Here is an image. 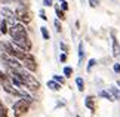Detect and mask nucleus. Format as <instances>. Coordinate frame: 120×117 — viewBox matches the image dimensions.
I'll list each match as a JSON object with an SVG mask.
<instances>
[{
  "label": "nucleus",
  "instance_id": "16",
  "mask_svg": "<svg viewBox=\"0 0 120 117\" xmlns=\"http://www.w3.org/2000/svg\"><path fill=\"white\" fill-rule=\"evenodd\" d=\"M108 91L113 93L114 99H116V101H120V91H119L117 87H114V86H110V89H108Z\"/></svg>",
  "mask_w": 120,
  "mask_h": 117
},
{
  "label": "nucleus",
  "instance_id": "30",
  "mask_svg": "<svg viewBox=\"0 0 120 117\" xmlns=\"http://www.w3.org/2000/svg\"><path fill=\"white\" fill-rule=\"evenodd\" d=\"M59 61H61V62H65V61H67V53H65V52H64L61 57H59Z\"/></svg>",
  "mask_w": 120,
  "mask_h": 117
},
{
  "label": "nucleus",
  "instance_id": "10",
  "mask_svg": "<svg viewBox=\"0 0 120 117\" xmlns=\"http://www.w3.org/2000/svg\"><path fill=\"white\" fill-rule=\"evenodd\" d=\"M111 37H113V57L117 58L120 57V43L117 42L116 36H114V31H111Z\"/></svg>",
  "mask_w": 120,
  "mask_h": 117
},
{
  "label": "nucleus",
  "instance_id": "22",
  "mask_svg": "<svg viewBox=\"0 0 120 117\" xmlns=\"http://www.w3.org/2000/svg\"><path fill=\"white\" fill-rule=\"evenodd\" d=\"M64 76H65V77H71L73 76V68L71 67H64Z\"/></svg>",
  "mask_w": 120,
  "mask_h": 117
},
{
  "label": "nucleus",
  "instance_id": "25",
  "mask_svg": "<svg viewBox=\"0 0 120 117\" xmlns=\"http://www.w3.org/2000/svg\"><path fill=\"white\" fill-rule=\"evenodd\" d=\"M53 80H56L58 83H61V85H64V82H65L62 76H53Z\"/></svg>",
  "mask_w": 120,
  "mask_h": 117
},
{
  "label": "nucleus",
  "instance_id": "3",
  "mask_svg": "<svg viewBox=\"0 0 120 117\" xmlns=\"http://www.w3.org/2000/svg\"><path fill=\"white\" fill-rule=\"evenodd\" d=\"M30 105H31V101L25 99V98H19L12 107L13 111H15V117H21L22 114H25L30 110Z\"/></svg>",
  "mask_w": 120,
  "mask_h": 117
},
{
  "label": "nucleus",
  "instance_id": "19",
  "mask_svg": "<svg viewBox=\"0 0 120 117\" xmlns=\"http://www.w3.org/2000/svg\"><path fill=\"white\" fill-rule=\"evenodd\" d=\"M0 117H8V108L2 104V101H0Z\"/></svg>",
  "mask_w": 120,
  "mask_h": 117
},
{
  "label": "nucleus",
  "instance_id": "35",
  "mask_svg": "<svg viewBox=\"0 0 120 117\" xmlns=\"http://www.w3.org/2000/svg\"><path fill=\"white\" fill-rule=\"evenodd\" d=\"M61 2H62V0H61Z\"/></svg>",
  "mask_w": 120,
  "mask_h": 117
},
{
  "label": "nucleus",
  "instance_id": "18",
  "mask_svg": "<svg viewBox=\"0 0 120 117\" xmlns=\"http://www.w3.org/2000/svg\"><path fill=\"white\" fill-rule=\"evenodd\" d=\"M40 31H41V36H43L45 40H49V39H50V33L48 31V28H46V27H40Z\"/></svg>",
  "mask_w": 120,
  "mask_h": 117
},
{
  "label": "nucleus",
  "instance_id": "32",
  "mask_svg": "<svg viewBox=\"0 0 120 117\" xmlns=\"http://www.w3.org/2000/svg\"><path fill=\"white\" fill-rule=\"evenodd\" d=\"M45 6H52V0H43Z\"/></svg>",
  "mask_w": 120,
  "mask_h": 117
},
{
  "label": "nucleus",
  "instance_id": "21",
  "mask_svg": "<svg viewBox=\"0 0 120 117\" xmlns=\"http://www.w3.org/2000/svg\"><path fill=\"white\" fill-rule=\"evenodd\" d=\"M53 25H55V28H56V31H58V33H61V31H62L61 19H55V21H53Z\"/></svg>",
  "mask_w": 120,
  "mask_h": 117
},
{
  "label": "nucleus",
  "instance_id": "7",
  "mask_svg": "<svg viewBox=\"0 0 120 117\" xmlns=\"http://www.w3.org/2000/svg\"><path fill=\"white\" fill-rule=\"evenodd\" d=\"M12 42H13L16 46H19L21 49H24L25 52H30L31 48H33L31 40L28 39V36H27V37H18V39H12Z\"/></svg>",
  "mask_w": 120,
  "mask_h": 117
},
{
  "label": "nucleus",
  "instance_id": "27",
  "mask_svg": "<svg viewBox=\"0 0 120 117\" xmlns=\"http://www.w3.org/2000/svg\"><path fill=\"white\" fill-rule=\"evenodd\" d=\"M61 9H62V11H68V3L65 2V0L61 2Z\"/></svg>",
  "mask_w": 120,
  "mask_h": 117
},
{
  "label": "nucleus",
  "instance_id": "17",
  "mask_svg": "<svg viewBox=\"0 0 120 117\" xmlns=\"http://www.w3.org/2000/svg\"><path fill=\"white\" fill-rule=\"evenodd\" d=\"M76 85H77V89H79L80 92L85 91V80H83L82 77H77L76 79Z\"/></svg>",
  "mask_w": 120,
  "mask_h": 117
},
{
  "label": "nucleus",
  "instance_id": "26",
  "mask_svg": "<svg viewBox=\"0 0 120 117\" xmlns=\"http://www.w3.org/2000/svg\"><path fill=\"white\" fill-rule=\"evenodd\" d=\"M4 80H8V76H6V73H3L2 70H0V83L4 82Z\"/></svg>",
  "mask_w": 120,
  "mask_h": 117
},
{
  "label": "nucleus",
  "instance_id": "9",
  "mask_svg": "<svg viewBox=\"0 0 120 117\" xmlns=\"http://www.w3.org/2000/svg\"><path fill=\"white\" fill-rule=\"evenodd\" d=\"M2 15L4 16V19H8V22H9L11 25L16 24V22H15V21H16L15 12H12V11H11L9 8H6V6H4V8H2Z\"/></svg>",
  "mask_w": 120,
  "mask_h": 117
},
{
  "label": "nucleus",
  "instance_id": "8",
  "mask_svg": "<svg viewBox=\"0 0 120 117\" xmlns=\"http://www.w3.org/2000/svg\"><path fill=\"white\" fill-rule=\"evenodd\" d=\"M0 85H2L3 91L6 92V93H9V95H13V96H18V95H19V91L16 89V86H13V83L11 82V79H8V80L2 82Z\"/></svg>",
  "mask_w": 120,
  "mask_h": 117
},
{
  "label": "nucleus",
  "instance_id": "13",
  "mask_svg": "<svg viewBox=\"0 0 120 117\" xmlns=\"http://www.w3.org/2000/svg\"><path fill=\"white\" fill-rule=\"evenodd\" d=\"M99 96L101 98H105V99H108V101H116V99H114V96H113V93L111 92H110V91H101L99 92Z\"/></svg>",
  "mask_w": 120,
  "mask_h": 117
},
{
  "label": "nucleus",
  "instance_id": "1",
  "mask_svg": "<svg viewBox=\"0 0 120 117\" xmlns=\"http://www.w3.org/2000/svg\"><path fill=\"white\" fill-rule=\"evenodd\" d=\"M16 73L19 74V77L22 79V82H24V86L28 87L30 91H39V89H40V82H39L34 76H31V71L21 68V70H18Z\"/></svg>",
  "mask_w": 120,
  "mask_h": 117
},
{
  "label": "nucleus",
  "instance_id": "6",
  "mask_svg": "<svg viewBox=\"0 0 120 117\" xmlns=\"http://www.w3.org/2000/svg\"><path fill=\"white\" fill-rule=\"evenodd\" d=\"M21 62H22V67H24L25 70H28V71H31V73H34L36 70H37V62H36L34 57H33L30 52H27L25 58L22 59Z\"/></svg>",
  "mask_w": 120,
  "mask_h": 117
},
{
  "label": "nucleus",
  "instance_id": "29",
  "mask_svg": "<svg viewBox=\"0 0 120 117\" xmlns=\"http://www.w3.org/2000/svg\"><path fill=\"white\" fill-rule=\"evenodd\" d=\"M113 68H114V71H116L117 74H120V64H117V62H116V64L113 65Z\"/></svg>",
  "mask_w": 120,
  "mask_h": 117
},
{
  "label": "nucleus",
  "instance_id": "20",
  "mask_svg": "<svg viewBox=\"0 0 120 117\" xmlns=\"http://www.w3.org/2000/svg\"><path fill=\"white\" fill-rule=\"evenodd\" d=\"M83 57H85V49H83V43L79 45V62L83 61Z\"/></svg>",
  "mask_w": 120,
  "mask_h": 117
},
{
  "label": "nucleus",
  "instance_id": "33",
  "mask_svg": "<svg viewBox=\"0 0 120 117\" xmlns=\"http://www.w3.org/2000/svg\"><path fill=\"white\" fill-rule=\"evenodd\" d=\"M117 85H119V86H120V80H119V82H117Z\"/></svg>",
  "mask_w": 120,
  "mask_h": 117
},
{
  "label": "nucleus",
  "instance_id": "12",
  "mask_svg": "<svg viewBox=\"0 0 120 117\" xmlns=\"http://www.w3.org/2000/svg\"><path fill=\"white\" fill-rule=\"evenodd\" d=\"M48 87L50 91H61V83H58L56 80H49L48 82Z\"/></svg>",
  "mask_w": 120,
  "mask_h": 117
},
{
  "label": "nucleus",
  "instance_id": "11",
  "mask_svg": "<svg viewBox=\"0 0 120 117\" xmlns=\"http://www.w3.org/2000/svg\"><path fill=\"white\" fill-rule=\"evenodd\" d=\"M85 105H86L90 111H94V113H95L96 105H95V98H94V96H86V99H85Z\"/></svg>",
  "mask_w": 120,
  "mask_h": 117
},
{
  "label": "nucleus",
  "instance_id": "31",
  "mask_svg": "<svg viewBox=\"0 0 120 117\" xmlns=\"http://www.w3.org/2000/svg\"><path fill=\"white\" fill-rule=\"evenodd\" d=\"M89 3H90L92 8H96V6H98V0H89Z\"/></svg>",
  "mask_w": 120,
  "mask_h": 117
},
{
  "label": "nucleus",
  "instance_id": "28",
  "mask_svg": "<svg viewBox=\"0 0 120 117\" xmlns=\"http://www.w3.org/2000/svg\"><path fill=\"white\" fill-rule=\"evenodd\" d=\"M39 13H40V18H41L43 21H48V16H46V13H45V11H43V9H41V11H40Z\"/></svg>",
  "mask_w": 120,
  "mask_h": 117
},
{
  "label": "nucleus",
  "instance_id": "5",
  "mask_svg": "<svg viewBox=\"0 0 120 117\" xmlns=\"http://www.w3.org/2000/svg\"><path fill=\"white\" fill-rule=\"evenodd\" d=\"M9 34H11L12 39H18V37H27L28 33H27V30H25V24H22V22H16V24L11 25V28H9Z\"/></svg>",
  "mask_w": 120,
  "mask_h": 117
},
{
  "label": "nucleus",
  "instance_id": "23",
  "mask_svg": "<svg viewBox=\"0 0 120 117\" xmlns=\"http://www.w3.org/2000/svg\"><path fill=\"white\" fill-rule=\"evenodd\" d=\"M59 48H61V50H62V52H68V50H70V48H68V45H65V43H64V42H61V43H59Z\"/></svg>",
  "mask_w": 120,
  "mask_h": 117
},
{
  "label": "nucleus",
  "instance_id": "24",
  "mask_svg": "<svg viewBox=\"0 0 120 117\" xmlns=\"http://www.w3.org/2000/svg\"><path fill=\"white\" fill-rule=\"evenodd\" d=\"M96 64V59H89V64H87V71H90V70H92V67H94V65Z\"/></svg>",
  "mask_w": 120,
  "mask_h": 117
},
{
  "label": "nucleus",
  "instance_id": "2",
  "mask_svg": "<svg viewBox=\"0 0 120 117\" xmlns=\"http://www.w3.org/2000/svg\"><path fill=\"white\" fill-rule=\"evenodd\" d=\"M15 16L22 24H30L31 19H33V13L30 12L28 6H18L15 11Z\"/></svg>",
  "mask_w": 120,
  "mask_h": 117
},
{
  "label": "nucleus",
  "instance_id": "15",
  "mask_svg": "<svg viewBox=\"0 0 120 117\" xmlns=\"http://www.w3.org/2000/svg\"><path fill=\"white\" fill-rule=\"evenodd\" d=\"M55 13H56L58 19H61V21L65 19V11H62V9L59 8V6H55Z\"/></svg>",
  "mask_w": 120,
  "mask_h": 117
},
{
  "label": "nucleus",
  "instance_id": "4",
  "mask_svg": "<svg viewBox=\"0 0 120 117\" xmlns=\"http://www.w3.org/2000/svg\"><path fill=\"white\" fill-rule=\"evenodd\" d=\"M0 58H2V62L4 64V67H11L12 70H15V71H18V70H21V68H24V67H22V62L19 64V59H16V58L11 57L9 53L2 52Z\"/></svg>",
  "mask_w": 120,
  "mask_h": 117
},
{
  "label": "nucleus",
  "instance_id": "34",
  "mask_svg": "<svg viewBox=\"0 0 120 117\" xmlns=\"http://www.w3.org/2000/svg\"><path fill=\"white\" fill-rule=\"evenodd\" d=\"M0 22H2V18H0Z\"/></svg>",
  "mask_w": 120,
  "mask_h": 117
},
{
  "label": "nucleus",
  "instance_id": "14",
  "mask_svg": "<svg viewBox=\"0 0 120 117\" xmlns=\"http://www.w3.org/2000/svg\"><path fill=\"white\" fill-rule=\"evenodd\" d=\"M0 33H2V34H8L9 33L8 19H2V22H0Z\"/></svg>",
  "mask_w": 120,
  "mask_h": 117
}]
</instances>
